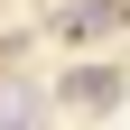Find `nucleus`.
<instances>
[{"mask_svg":"<svg viewBox=\"0 0 130 130\" xmlns=\"http://www.w3.org/2000/svg\"><path fill=\"white\" fill-rule=\"evenodd\" d=\"M111 28H130V9H121V0H74V9H56V46L111 37Z\"/></svg>","mask_w":130,"mask_h":130,"instance_id":"1","label":"nucleus"},{"mask_svg":"<svg viewBox=\"0 0 130 130\" xmlns=\"http://www.w3.org/2000/svg\"><path fill=\"white\" fill-rule=\"evenodd\" d=\"M0 130H46V93L19 84V74H0Z\"/></svg>","mask_w":130,"mask_h":130,"instance_id":"2","label":"nucleus"},{"mask_svg":"<svg viewBox=\"0 0 130 130\" xmlns=\"http://www.w3.org/2000/svg\"><path fill=\"white\" fill-rule=\"evenodd\" d=\"M121 93V74H102V65H84V74H65V102H111Z\"/></svg>","mask_w":130,"mask_h":130,"instance_id":"3","label":"nucleus"}]
</instances>
